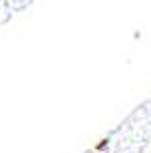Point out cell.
<instances>
[{
	"label": "cell",
	"instance_id": "obj_1",
	"mask_svg": "<svg viewBox=\"0 0 151 153\" xmlns=\"http://www.w3.org/2000/svg\"><path fill=\"white\" fill-rule=\"evenodd\" d=\"M107 143H109V137H103V139H101V141L97 143V145H95V151H101V149L106 147Z\"/></svg>",
	"mask_w": 151,
	"mask_h": 153
}]
</instances>
